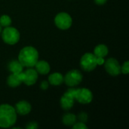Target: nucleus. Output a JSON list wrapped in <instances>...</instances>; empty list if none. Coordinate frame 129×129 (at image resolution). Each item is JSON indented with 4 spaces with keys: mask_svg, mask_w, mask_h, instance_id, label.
Wrapping results in <instances>:
<instances>
[{
    "mask_svg": "<svg viewBox=\"0 0 129 129\" xmlns=\"http://www.w3.org/2000/svg\"><path fill=\"white\" fill-rule=\"evenodd\" d=\"M38 60V51L32 46L24 47L18 54V60L23 67H33Z\"/></svg>",
    "mask_w": 129,
    "mask_h": 129,
    "instance_id": "nucleus-2",
    "label": "nucleus"
},
{
    "mask_svg": "<svg viewBox=\"0 0 129 129\" xmlns=\"http://www.w3.org/2000/svg\"><path fill=\"white\" fill-rule=\"evenodd\" d=\"M97 58L94 54L92 53H86L85 54L80 60L81 67L85 71H92L98 66Z\"/></svg>",
    "mask_w": 129,
    "mask_h": 129,
    "instance_id": "nucleus-4",
    "label": "nucleus"
},
{
    "mask_svg": "<svg viewBox=\"0 0 129 129\" xmlns=\"http://www.w3.org/2000/svg\"><path fill=\"white\" fill-rule=\"evenodd\" d=\"M104 66L107 72L113 76H116L121 73V66L119 61L115 58H109L106 61H104Z\"/></svg>",
    "mask_w": 129,
    "mask_h": 129,
    "instance_id": "nucleus-10",
    "label": "nucleus"
},
{
    "mask_svg": "<svg viewBox=\"0 0 129 129\" xmlns=\"http://www.w3.org/2000/svg\"><path fill=\"white\" fill-rule=\"evenodd\" d=\"M11 24V19L8 15H2L0 17V26L2 27L9 26Z\"/></svg>",
    "mask_w": 129,
    "mask_h": 129,
    "instance_id": "nucleus-18",
    "label": "nucleus"
},
{
    "mask_svg": "<svg viewBox=\"0 0 129 129\" xmlns=\"http://www.w3.org/2000/svg\"><path fill=\"white\" fill-rule=\"evenodd\" d=\"M17 121L15 109L9 104L0 105V128H10Z\"/></svg>",
    "mask_w": 129,
    "mask_h": 129,
    "instance_id": "nucleus-1",
    "label": "nucleus"
},
{
    "mask_svg": "<svg viewBox=\"0 0 129 129\" xmlns=\"http://www.w3.org/2000/svg\"><path fill=\"white\" fill-rule=\"evenodd\" d=\"M21 82L28 86L34 85L38 79V73L33 67H29L26 71H22L19 73Z\"/></svg>",
    "mask_w": 129,
    "mask_h": 129,
    "instance_id": "nucleus-7",
    "label": "nucleus"
},
{
    "mask_svg": "<svg viewBox=\"0 0 129 129\" xmlns=\"http://www.w3.org/2000/svg\"><path fill=\"white\" fill-rule=\"evenodd\" d=\"M39 127L38 124L36 122H29L26 126V128L28 129H36Z\"/></svg>",
    "mask_w": 129,
    "mask_h": 129,
    "instance_id": "nucleus-22",
    "label": "nucleus"
},
{
    "mask_svg": "<svg viewBox=\"0 0 129 129\" xmlns=\"http://www.w3.org/2000/svg\"><path fill=\"white\" fill-rule=\"evenodd\" d=\"M107 0H94L95 3L98 5H104L107 2Z\"/></svg>",
    "mask_w": 129,
    "mask_h": 129,
    "instance_id": "nucleus-24",
    "label": "nucleus"
},
{
    "mask_svg": "<svg viewBox=\"0 0 129 129\" xmlns=\"http://www.w3.org/2000/svg\"><path fill=\"white\" fill-rule=\"evenodd\" d=\"M78 119L80 120V122L85 123V122L88 120V115H87L85 113H81L79 115Z\"/></svg>",
    "mask_w": 129,
    "mask_h": 129,
    "instance_id": "nucleus-21",
    "label": "nucleus"
},
{
    "mask_svg": "<svg viewBox=\"0 0 129 129\" xmlns=\"http://www.w3.org/2000/svg\"><path fill=\"white\" fill-rule=\"evenodd\" d=\"M20 33L14 27L7 26L5 27L2 32V39L3 41L8 45H15L20 40Z\"/></svg>",
    "mask_w": 129,
    "mask_h": 129,
    "instance_id": "nucleus-3",
    "label": "nucleus"
},
{
    "mask_svg": "<svg viewBox=\"0 0 129 129\" xmlns=\"http://www.w3.org/2000/svg\"><path fill=\"white\" fill-rule=\"evenodd\" d=\"M22 83L19 73H11L7 79V84L11 88H16Z\"/></svg>",
    "mask_w": 129,
    "mask_h": 129,
    "instance_id": "nucleus-13",
    "label": "nucleus"
},
{
    "mask_svg": "<svg viewBox=\"0 0 129 129\" xmlns=\"http://www.w3.org/2000/svg\"><path fill=\"white\" fill-rule=\"evenodd\" d=\"M60 107L64 110H70L75 102L74 98V88H70L68 89L63 95L60 98Z\"/></svg>",
    "mask_w": 129,
    "mask_h": 129,
    "instance_id": "nucleus-9",
    "label": "nucleus"
},
{
    "mask_svg": "<svg viewBox=\"0 0 129 129\" xmlns=\"http://www.w3.org/2000/svg\"><path fill=\"white\" fill-rule=\"evenodd\" d=\"M82 81V74L79 70H72L69 71L65 77L63 78V82L69 87H74L78 85Z\"/></svg>",
    "mask_w": 129,
    "mask_h": 129,
    "instance_id": "nucleus-5",
    "label": "nucleus"
},
{
    "mask_svg": "<svg viewBox=\"0 0 129 129\" xmlns=\"http://www.w3.org/2000/svg\"><path fill=\"white\" fill-rule=\"evenodd\" d=\"M48 85H49V82H47V81H42L41 82V85H40V87L42 90H46L48 88Z\"/></svg>",
    "mask_w": 129,
    "mask_h": 129,
    "instance_id": "nucleus-23",
    "label": "nucleus"
},
{
    "mask_svg": "<svg viewBox=\"0 0 129 129\" xmlns=\"http://www.w3.org/2000/svg\"><path fill=\"white\" fill-rule=\"evenodd\" d=\"M107 54H108V48L104 44L97 45L94 51V54L96 57H99L104 58V57H106Z\"/></svg>",
    "mask_w": 129,
    "mask_h": 129,
    "instance_id": "nucleus-16",
    "label": "nucleus"
},
{
    "mask_svg": "<svg viewBox=\"0 0 129 129\" xmlns=\"http://www.w3.org/2000/svg\"><path fill=\"white\" fill-rule=\"evenodd\" d=\"M73 129H87L88 128V126L85 124V123H83V122H78V123H75L73 125Z\"/></svg>",
    "mask_w": 129,
    "mask_h": 129,
    "instance_id": "nucleus-20",
    "label": "nucleus"
},
{
    "mask_svg": "<svg viewBox=\"0 0 129 129\" xmlns=\"http://www.w3.org/2000/svg\"><path fill=\"white\" fill-rule=\"evenodd\" d=\"M8 69L12 73H20L23 71V67L19 60H11L8 64Z\"/></svg>",
    "mask_w": 129,
    "mask_h": 129,
    "instance_id": "nucleus-15",
    "label": "nucleus"
},
{
    "mask_svg": "<svg viewBox=\"0 0 129 129\" xmlns=\"http://www.w3.org/2000/svg\"><path fill=\"white\" fill-rule=\"evenodd\" d=\"M121 73L123 74H128L129 73V61H125L122 67H121Z\"/></svg>",
    "mask_w": 129,
    "mask_h": 129,
    "instance_id": "nucleus-19",
    "label": "nucleus"
},
{
    "mask_svg": "<svg viewBox=\"0 0 129 129\" xmlns=\"http://www.w3.org/2000/svg\"><path fill=\"white\" fill-rule=\"evenodd\" d=\"M15 110L16 113H17L20 115L24 116L30 113L31 111V105L29 103L25 101H22L18 102L15 106Z\"/></svg>",
    "mask_w": 129,
    "mask_h": 129,
    "instance_id": "nucleus-11",
    "label": "nucleus"
},
{
    "mask_svg": "<svg viewBox=\"0 0 129 129\" xmlns=\"http://www.w3.org/2000/svg\"><path fill=\"white\" fill-rule=\"evenodd\" d=\"M74 98L80 104H87L92 101L93 94L88 88H74Z\"/></svg>",
    "mask_w": 129,
    "mask_h": 129,
    "instance_id": "nucleus-6",
    "label": "nucleus"
},
{
    "mask_svg": "<svg viewBox=\"0 0 129 129\" xmlns=\"http://www.w3.org/2000/svg\"><path fill=\"white\" fill-rule=\"evenodd\" d=\"M2 33V26H0V33Z\"/></svg>",
    "mask_w": 129,
    "mask_h": 129,
    "instance_id": "nucleus-25",
    "label": "nucleus"
},
{
    "mask_svg": "<svg viewBox=\"0 0 129 129\" xmlns=\"http://www.w3.org/2000/svg\"><path fill=\"white\" fill-rule=\"evenodd\" d=\"M48 82L52 85H60L63 82V76L60 73H54L48 76Z\"/></svg>",
    "mask_w": 129,
    "mask_h": 129,
    "instance_id": "nucleus-14",
    "label": "nucleus"
},
{
    "mask_svg": "<svg viewBox=\"0 0 129 129\" xmlns=\"http://www.w3.org/2000/svg\"><path fill=\"white\" fill-rule=\"evenodd\" d=\"M34 67L37 73L41 75H46L50 72V65L45 60H38Z\"/></svg>",
    "mask_w": 129,
    "mask_h": 129,
    "instance_id": "nucleus-12",
    "label": "nucleus"
},
{
    "mask_svg": "<svg viewBox=\"0 0 129 129\" xmlns=\"http://www.w3.org/2000/svg\"><path fill=\"white\" fill-rule=\"evenodd\" d=\"M76 121V116L73 113H67L63 116V123L67 126H73Z\"/></svg>",
    "mask_w": 129,
    "mask_h": 129,
    "instance_id": "nucleus-17",
    "label": "nucleus"
},
{
    "mask_svg": "<svg viewBox=\"0 0 129 129\" xmlns=\"http://www.w3.org/2000/svg\"><path fill=\"white\" fill-rule=\"evenodd\" d=\"M72 17L65 12H60L54 18V23L57 27L60 29H67L72 25Z\"/></svg>",
    "mask_w": 129,
    "mask_h": 129,
    "instance_id": "nucleus-8",
    "label": "nucleus"
}]
</instances>
